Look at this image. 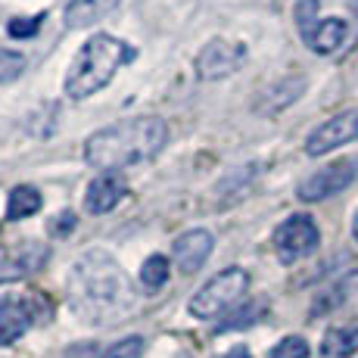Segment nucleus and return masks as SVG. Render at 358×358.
Returning a JSON list of instances; mask_svg holds the SVG:
<instances>
[{
	"instance_id": "obj_1",
	"label": "nucleus",
	"mask_w": 358,
	"mask_h": 358,
	"mask_svg": "<svg viewBox=\"0 0 358 358\" xmlns=\"http://www.w3.org/2000/svg\"><path fill=\"white\" fill-rule=\"evenodd\" d=\"M72 308L91 324H113L137 306L134 287L106 250H87L69 271Z\"/></svg>"
},
{
	"instance_id": "obj_2",
	"label": "nucleus",
	"mask_w": 358,
	"mask_h": 358,
	"mask_svg": "<svg viewBox=\"0 0 358 358\" xmlns=\"http://www.w3.org/2000/svg\"><path fill=\"white\" fill-rule=\"evenodd\" d=\"M169 141V128L156 115H137V119L115 122L109 128H100L87 137L85 159L91 169H100L103 175H115L131 165L150 162L159 156V150Z\"/></svg>"
},
{
	"instance_id": "obj_3",
	"label": "nucleus",
	"mask_w": 358,
	"mask_h": 358,
	"mask_svg": "<svg viewBox=\"0 0 358 358\" xmlns=\"http://www.w3.org/2000/svg\"><path fill=\"white\" fill-rule=\"evenodd\" d=\"M134 59V50L125 41L113 38V34H94L91 41L81 44V50L75 53L72 66L66 72V94L72 100H87L97 91L115 78L125 63Z\"/></svg>"
},
{
	"instance_id": "obj_4",
	"label": "nucleus",
	"mask_w": 358,
	"mask_h": 358,
	"mask_svg": "<svg viewBox=\"0 0 358 358\" xmlns=\"http://www.w3.org/2000/svg\"><path fill=\"white\" fill-rule=\"evenodd\" d=\"M246 290H250V274H246L243 268H224L222 274L206 280L194 293V299H190V315L199 321L218 318V315L228 312L237 299H243Z\"/></svg>"
},
{
	"instance_id": "obj_5",
	"label": "nucleus",
	"mask_w": 358,
	"mask_h": 358,
	"mask_svg": "<svg viewBox=\"0 0 358 358\" xmlns=\"http://www.w3.org/2000/svg\"><path fill=\"white\" fill-rule=\"evenodd\" d=\"M318 243H321V231L308 215H290L274 231V252H278V259L284 265H293V262L312 256L318 250Z\"/></svg>"
},
{
	"instance_id": "obj_6",
	"label": "nucleus",
	"mask_w": 358,
	"mask_h": 358,
	"mask_svg": "<svg viewBox=\"0 0 358 358\" xmlns=\"http://www.w3.org/2000/svg\"><path fill=\"white\" fill-rule=\"evenodd\" d=\"M250 50L246 44L240 41H224V38H215L196 53L194 59V69H196V78L203 81H218V78H228L234 75L240 66L246 63Z\"/></svg>"
},
{
	"instance_id": "obj_7",
	"label": "nucleus",
	"mask_w": 358,
	"mask_h": 358,
	"mask_svg": "<svg viewBox=\"0 0 358 358\" xmlns=\"http://www.w3.org/2000/svg\"><path fill=\"white\" fill-rule=\"evenodd\" d=\"M355 178H358V156H349V159L330 162L321 171L308 175L306 181L299 184V190H296V194H299L302 203H318V199L343 194V190H346Z\"/></svg>"
},
{
	"instance_id": "obj_8",
	"label": "nucleus",
	"mask_w": 358,
	"mask_h": 358,
	"mask_svg": "<svg viewBox=\"0 0 358 358\" xmlns=\"http://www.w3.org/2000/svg\"><path fill=\"white\" fill-rule=\"evenodd\" d=\"M44 315V302L38 296H0V346H10L31 330Z\"/></svg>"
},
{
	"instance_id": "obj_9",
	"label": "nucleus",
	"mask_w": 358,
	"mask_h": 358,
	"mask_svg": "<svg viewBox=\"0 0 358 358\" xmlns=\"http://www.w3.org/2000/svg\"><path fill=\"white\" fill-rule=\"evenodd\" d=\"M358 141V109L330 115L324 125H318L306 137V153L308 156H324L330 150L343 147V143Z\"/></svg>"
},
{
	"instance_id": "obj_10",
	"label": "nucleus",
	"mask_w": 358,
	"mask_h": 358,
	"mask_svg": "<svg viewBox=\"0 0 358 358\" xmlns=\"http://www.w3.org/2000/svg\"><path fill=\"white\" fill-rule=\"evenodd\" d=\"M47 256H50V250L44 243H38V240H22L13 250H0V284L29 278L38 268H44Z\"/></svg>"
},
{
	"instance_id": "obj_11",
	"label": "nucleus",
	"mask_w": 358,
	"mask_h": 358,
	"mask_svg": "<svg viewBox=\"0 0 358 358\" xmlns=\"http://www.w3.org/2000/svg\"><path fill=\"white\" fill-rule=\"evenodd\" d=\"M212 246H215V240H212L209 231H203V228L184 231L181 237L175 240V246H171V259H175L178 271L181 274L199 271V268L206 265V259L212 256Z\"/></svg>"
},
{
	"instance_id": "obj_12",
	"label": "nucleus",
	"mask_w": 358,
	"mask_h": 358,
	"mask_svg": "<svg viewBox=\"0 0 358 358\" xmlns=\"http://www.w3.org/2000/svg\"><path fill=\"white\" fill-rule=\"evenodd\" d=\"M128 194V184L122 181L119 175H100L87 184V194H85V209L91 215H106L113 212L115 206L125 199Z\"/></svg>"
},
{
	"instance_id": "obj_13",
	"label": "nucleus",
	"mask_w": 358,
	"mask_h": 358,
	"mask_svg": "<svg viewBox=\"0 0 358 358\" xmlns=\"http://www.w3.org/2000/svg\"><path fill=\"white\" fill-rule=\"evenodd\" d=\"M302 38H306V44L312 47L315 53H321V57H330V53H336L343 44H346L349 22H346V19H336V16L321 19V22H315V29L306 31Z\"/></svg>"
},
{
	"instance_id": "obj_14",
	"label": "nucleus",
	"mask_w": 358,
	"mask_h": 358,
	"mask_svg": "<svg viewBox=\"0 0 358 358\" xmlns=\"http://www.w3.org/2000/svg\"><path fill=\"white\" fill-rule=\"evenodd\" d=\"M122 0H69L66 3V29H91L94 22L113 16Z\"/></svg>"
},
{
	"instance_id": "obj_15",
	"label": "nucleus",
	"mask_w": 358,
	"mask_h": 358,
	"mask_svg": "<svg viewBox=\"0 0 358 358\" xmlns=\"http://www.w3.org/2000/svg\"><path fill=\"white\" fill-rule=\"evenodd\" d=\"M321 352L327 358H349L358 352V321H349V324L330 327L321 340Z\"/></svg>"
},
{
	"instance_id": "obj_16",
	"label": "nucleus",
	"mask_w": 358,
	"mask_h": 358,
	"mask_svg": "<svg viewBox=\"0 0 358 358\" xmlns=\"http://www.w3.org/2000/svg\"><path fill=\"white\" fill-rule=\"evenodd\" d=\"M302 91H306V78H284V81H278L274 87H268L265 91V97L259 100V113H280L284 106H290L293 100H299L302 97Z\"/></svg>"
},
{
	"instance_id": "obj_17",
	"label": "nucleus",
	"mask_w": 358,
	"mask_h": 358,
	"mask_svg": "<svg viewBox=\"0 0 358 358\" xmlns=\"http://www.w3.org/2000/svg\"><path fill=\"white\" fill-rule=\"evenodd\" d=\"M352 293H358V271H349L346 278H340L334 287H327L324 293L315 299L312 306V315H321V312H334L336 306H343V302L349 299Z\"/></svg>"
},
{
	"instance_id": "obj_18",
	"label": "nucleus",
	"mask_w": 358,
	"mask_h": 358,
	"mask_svg": "<svg viewBox=\"0 0 358 358\" xmlns=\"http://www.w3.org/2000/svg\"><path fill=\"white\" fill-rule=\"evenodd\" d=\"M44 206V196L38 194L29 184H19V187L10 190V199H6V218L10 222H19V218H29Z\"/></svg>"
},
{
	"instance_id": "obj_19",
	"label": "nucleus",
	"mask_w": 358,
	"mask_h": 358,
	"mask_svg": "<svg viewBox=\"0 0 358 358\" xmlns=\"http://www.w3.org/2000/svg\"><path fill=\"white\" fill-rule=\"evenodd\" d=\"M165 280H169V259L165 256H150L141 265V284L150 287V290H159Z\"/></svg>"
},
{
	"instance_id": "obj_20",
	"label": "nucleus",
	"mask_w": 358,
	"mask_h": 358,
	"mask_svg": "<svg viewBox=\"0 0 358 358\" xmlns=\"http://www.w3.org/2000/svg\"><path fill=\"white\" fill-rule=\"evenodd\" d=\"M271 358H308V343L302 336H284L271 349Z\"/></svg>"
},
{
	"instance_id": "obj_21",
	"label": "nucleus",
	"mask_w": 358,
	"mask_h": 358,
	"mask_svg": "<svg viewBox=\"0 0 358 358\" xmlns=\"http://www.w3.org/2000/svg\"><path fill=\"white\" fill-rule=\"evenodd\" d=\"M143 355V340L141 336H125L115 346H109L100 358H141Z\"/></svg>"
},
{
	"instance_id": "obj_22",
	"label": "nucleus",
	"mask_w": 358,
	"mask_h": 358,
	"mask_svg": "<svg viewBox=\"0 0 358 358\" xmlns=\"http://www.w3.org/2000/svg\"><path fill=\"white\" fill-rule=\"evenodd\" d=\"M262 312H265V306H262V302H252V306L240 308L237 315H231L228 321H222V324H218V330H237V327H250V324L259 318Z\"/></svg>"
},
{
	"instance_id": "obj_23",
	"label": "nucleus",
	"mask_w": 358,
	"mask_h": 358,
	"mask_svg": "<svg viewBox=\"0 0 358 358\" xmlns=\"http://www.w3.org/2000/svg\"><path fill=\"white\" fill-rule=\"evenodd\" d=\"M25 69V57L16 50H0V81H13L19 78Z\"/></svg>"
},
{
	"instance_id": "obj_24",
	"label": "nucleus",
	"mask_w": 358,
	"mask_h": 358,
	"mask_svg": "<svg viewBox=\"0 0 358 358\" xmlns=\"http://www.w3.org/2000/svg\"><path fill=\"white\" fill-rule=\"evenodd\" d=\"M318 0H299L296 3V25H299V31H312L315 22H318Z\"/></svg>"
},
{
	"instance_id": "obj_25",
	"label": "nucleus",
	"mask_w": 358,
	"mask_h": 358,
	"mask_svg": "<svg viewBox=\"0 0 358 358\" xmlns=\"http://www.w3.org/2000/svg\"><path fill=\"white\" fill-rule=\"evenodd\" d=\"M41 22H44V16H31V19H13V22L6 25V31H10V38H31V34L41 29Z\"/></svg>"
},
{
	"instance_id": "obj_26",
	"label": "nucleus",
	"mask_w": 358,
	"mask_h": 358,
	"mask_svg": "<svg viewBox=\"0 0 358 358\" xmlns=\"http://www.w3.org/2000/svg\"><path fill=\"white\" fill-rule=\"evenodd\" d=\"M72 231H75V215H72V212H59V215L50 222V234H53V237H66V234H72Z\"/></svg>"
},
{
	"instance_id": "obj_27",
	"label": "nucleus",
	"mask_w": 358,
	"mask_h": 358,
	"mask_svg": "<svg viewBox=\"0 0 358 358\" xmlns=\"http://www.w3.org/2000/svg\"><path fill=\"white\" fill-rule=\"evenodd\" d=\"M224 358H252V355H250V349H246V346H237V349H231Z\"/></svg>"
},
{
	"instance_id": "obj_28",
	"label": "nucleus",
	"mask_w": 358,
	"mask_h": 358,
	"mask_svg": "<svg viewBox=\"0 0 358 358\" xmlns=\"http://www.w3.org/2000/svg\"><path fill=\"white\" fill-rule=\"evenodd\" d=\"M352 237H355V243H358V212H355V218H352Z\"/></svg>"
}]
</instances>
